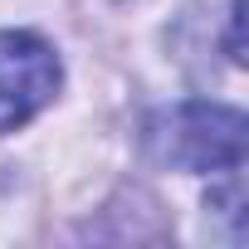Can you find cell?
<instances>
[{
  "label": "cell",
  "instance_id": "cell-1",
  "mask_svg": "<svg viewBox=\"0 0 249 249\" xmlns=\"http://www.w3.org/2000/svg\"><path fill=\"white\" fill-rule=\"evenodd\" d=\"M244 132L249 122L239 107L191 98V103H176L147 117V152L157 166H171V171L225 176L244 166Z\"/></svg>",
  "mask_w": 249,
  "mask_h": 249
},
{
  "label": "cell",
  "instance_id": "cell-2",
  "mask_svg": "<svg viewBox=\"0 0 249 249\" xmlns=\"http://www.w3.org/2000/svg\"><path fill=\"white\" fill-rule=\"evenodd\" d=\"M64 83L59 54L35 30H0V132H15L54 103Z\"/></svg>",
  "mask_w": 249,
  "mask_h": 249
}]
</instances>
